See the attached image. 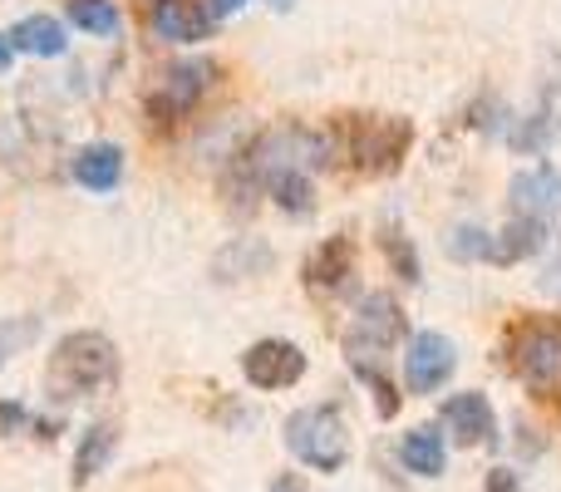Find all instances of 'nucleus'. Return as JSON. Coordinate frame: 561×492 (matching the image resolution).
I'll return each instance as SVG.
<instances>
[{
  "mask_svg": "<svg viewBox=\"0 0 561 492\" xmlns=\"http://www.w3.org/2000/svg\"><path fill=\"white\" fill-rule=\"evenodd\" d=\"M114 444H118V434H114V424H94L84 434V444H79V454H75V483L84 488L89 478L99 473V468L114 458Z\"/></svg>",
  "mask_w": 561,
  "mask_h": 492,
  "instance_id": "f3484780",
  "label": "nucleus"
},
{
  "mask_svg": "<svg viewBox=\"0 0 561 492\" xmlns=\"http://www.w3.org/2000/svg\"><path fill=\"white\" fill-rule=\"evenodd\" d=\"M242 5H247V0H207V15H213V20H227V15H237Z\"/></svg>",
  "mask_w": 561,
  "mask_h": 492,
  "instance_id": "a878e982",
  "label": "nucleus"
},
{
  "mask_svg": "<svg viewBox=\"0 0 561 492\" xmlns=\"http://www.w3.org/2000/svg\"><path fill=\"white\" fill-rule=\"evenodd\" d=\"M5 39H10V49H20V55H39V59L65 55V25H59L55 15H25Z\"/></svg>",
  "mask_w": 561,
  "mask_h": 492,
  "instance_id": "2eb2a0df",
  "label": "nucleus"
},
{
  "mask_svg": "<svg viewBox=\"0 0 561 492\" xmlns=\"http://www.w3.org/2000/svg\"><path fill=\"white\" fill-rule=\"evenodd\" d=\"M379 247H385L389 266L399 271V281H419V256H414V247H409L404 237H399V232H385V237H379Z\"/></svg>",
  "mask_w": 561,
  "mask_h": 492,
  "instance_id": "412c9836",
  "label": "nucleus"
},
{
  "mask_svg": "<svg viewBox=\"0 0 561 492\" xmlns=\"http://www.w3.org/2000/svg\"><path fill=\"white\" fill-rule=\"evenodd\" d=\"M444 434L438 428H414V434H404V444H399V464L409 468V473L419 478H438L444 473Z\"/></svg>",
  "mask_w": 561,
  "mask_h": 492,
  "instance_id": "dca6fc26",
  "label": "nucleus"
},
{
  "mask_svg": "<svg viewBox=\"0 0 561 492\" xmlns=\"http://www.w3.org/2000/svg\"><path fill=\"white\" fill-rule=\"evenodd\" d=\"M272 492H310V488L300 483V478H276V483H272Z\"/></svg>",
  "mask_w": 561,
  "mask_h": 492,
  "instance_id": "bb28decb",
  "label": "nucleus"
},
{
  "mask_svg": "<svg viewBox=\"0 0 561 492\" xmlns=\"http://www.w3.org/2000/svg\"><path fill=\"white\" fill-rule=\"evenodd\" d=\"M507 359L537 399H561V320H523L507 340Z\"/></svg>",
  "mask_w": 561,
  "mask_h": 492,
  "instance_id": "f03ea898",
  "label": "nucleus"
},
{
  "mask_svg": "<svg viewBox=\"0 0 561 492\" xmlns=\"http://www.w3.org/2000/svg\"><path fill=\"white\" fill-rule=\"evenodd\" d=\"M69 20L89 35H118V10L114 0H69Z\"/></svg>",
  "mask_w": 561,
  "mask_h": 492,
  "instance_id": "a211bd4d",
  "label": "nucleus"
},
{
  "mask_svg": "<svg viewBox=\"0 0 561 492\" xmlns=\"http://www.w3.org/2000/svg\"><path fill=\"white\" fill-rule=\"evenodd\" d=\"M399 335H404V310H399V300L385 296V290L365 296L355 310V325H350V335H345L350 365H355V359H369V355H375V365H379V350L394 345Z\"/></svg>",
  "mask_w": 561,
  "mask_h": 492,
  "instance_id": "39448f33",
  "label": "nucleus"
},
{
  "mask_svg": "<svg viewBox=\"0 0 561 492\" xmlns=\"http://www.w3.org/2000/svg\"><path fill=\"white\" fill-rule=\"evenodd\" d=\"M266 187L276 193V203L286 207V213H310V207H316L306 173H272V178H266Z\"/></svg>",
  "mask_w": 561,
  "mask_h": 492,
  "instance_id": "6ab92c4d",
  "label": "nucleus"
},
{
  "mask_svg": "<svg viewBox=\"0 0 561 492\" xmlns=\"http://www.w3.org/2000/svg\"><path fill=\"white\" fill-rule=\"evenodd\" d=\"M153 30L168 45H197V39H207V30H213V15H207V5H197V0H158Z\"/></svg>",
  "mask_w": 561,
  "mask_h": 492,
  "instance_id": "f8f14e48",
  "label": "nucleus"
},
{
  "mask_svg": "<svg viewBox=\"0 0 561 492\" xmlns=\"http://www.w3.org/2000/svg\"><path fill=\"white\" fill-rule=\"evenodd\" d=\"M414 144V124L409 118H355L350 124V158H355L365 173H389L399 168V158Z\"/></svg>",
  "mask_w": 561,
  "mask_h": 492,
  "instance_id": "20e7f679",
  "label": "nucleus"
},
{
  "mask_svg": "<svg viewBox=\"0 0 561 492\" xmlns=\"http://www.w3.org/2000/svg\"><path fill=\"white\" fill-rule=\"evenodd\" d=\"M286 448L300 458V464L320 468V473H340V468L350 464L345 419H340L330 404L296 409V414L286 419Z\"/></svg>",
  "mask_w": 561,
  "mask_h": 492,
  "instance_id": "7ed1b4c3",
  "label": "nucleus"
},
{
  "mask_svg": "<svg viewBox=\"0 0 561 492\" xmlns=\"http://www.w3.org/2000/svg\"><path fill=\"white\" fill-rule=\"evenodd\" d=\"M213 75H217V69H213V65H203V59L168 69V75L158 79V89L148 94V114H153V118H178V114H187V108H193L197 99L207 94Z\"/></svg>",
  "mask_w": 561,
  "mask_h": 492,
  "instance_id": "6e6552de",
  "label": "nucleus"
},
{
  "mask_svg": "<svg viewBox=\"0 0 561 492\" xmlns=\"http://www.w3.org/2000/svg\"><path fill=\"white\" fill-rule=\"evenodd\" d=\"M242 375L256 389H290L306 375V350L290 345V340H256L242 355Z\"/></svg>",
  "mask_w": 561,
  "mask_h": 492,
  "instance_id": "0eeeda50",
  "label": "nucleus"
},
{
  "mask_svg": "<svg viewBox=\"0 0 561 492\" xmlns=\"http://www.w3.org/2000/svg\"><path fill=\"white\" fill-rule=\"evenodd\" d=\"M483 492H517V473H513V468H493V473H488V483H483Z\"/></svg>",
  "mask_w": 561,
  "mask_h": 492,
  "instance_id": "393cba45",
  "label": "nucleus"
},
{
  "mask_svg": "<svg viewBox=\"0 0 561 492\" xmlns=\"http://www.w3.org/2000/svg\"><path fill=\"white\" fill-rule=\"evenodd\" d=\"M355 375L365 379L369 389H375V399H379V419H394V414H399V394H394V385L385 379V369H379V365H365V359H359Z\"/></svg>",
  "mask_w": 561,
  "mask_h": 492,
  "instance_id": "aec40b11",
  "label": "nucleus"
},
{
  "mask_svg": "<svg viewBox=\"0 0 561 492\" xmlns=\"http://www.w3.org/2000/svg\"><path fill=\"white\" fill-rule=\"evenodd\" d=\"M454 365H458L454 340L438 335V330H419V335L409 340V350H404L409 394H434V389H444L448 375H454Z\"/></svg>",
  "mask_w": 561,
  "mask_h": 492,
  "instance_id": "423d86ee",
  "label": "nucleus"
},
{
  "mask_svg": "<svg viewBox=\"0 0 561 492\" xmlns=\"http://www.w3.org/2000/svg\"><path fill=\"white\" fill-rule=\"evenodd\" d=\"M118 379V350L99 330H75L59 340L55 365H49V385L59 394H99Z\"/></svg>",
  "mask_w": 561,
  "mask_h": 492,
  "instance_id": "f257e3e1",
  "label": "nucleus"
},
{
  "mask_svg": "<svg viewBox=\"0 0 561 492\" xmlns=\"http://www.w3.org/2000/svg\"><path fill=\"white\" fill-rule=\"evenodd\" d=\"M75 178H79V187H89V193H114L118 178H124V148H118V144H89V148H79Z\"/></svg>",
  "mask_w": 561,
  "mask_h": 492,
  "instance_id": "ddd939ff",
  "label": "nucleus"
},
{
  "mask_svg": "<svg viewBox=\"0 0 561 492\" xmlns=\"http://www.w3.org/2000/svg\"><path fill=\"white\" fill-rule=\"evenodd\" d=\"M5 69H10V39L0 35V75H5Z\"/></svg>",
  "mask_w": 561,
  "mask_h": 492,
  "instance_id": "cd10ccee",
  "label": "nucleus"
},
{
  "mask_svg": "<svg viewBox=\"0 0 561 492\" xmlns=\"http://www.w3.org/2000/svg\"><path fill=\"white\" fill-rule=\"evenodd\" d=\"M272 5H276V10H286V5H296V0H272Z\"/></svg>",
  "mask_w": 561,
  "mask_h": 492,
  "instance_id": "c85d7f7f",
  "label": "nucleus"
},
{
  "mask_svg": "<svg viewBox=\"0 0 561 492\" xmlns=\"http://www.w3.org/2000/svg\"><path fill=\"white\" fill-rule=\"evenodd\" d=\"M25 404H15V399H0V438H10V434H20L25 428Z\"/></svg>",
  "mask_w": 561,
  "mask_h": 492,
  "instance_id": "b1692460",
  "label": "nucleus"
},
{
  "mask_svg": "<svg viewBox=\"0 0 561 492\" xmlns=\"http://www.w3.org/2000/svg\"><path fill=\"white\" fill-rule=\"evenodd\" d=\"M507 197H513V217H533V222H552L561 213V173L557 168H527V173L513 178V187H507Z\"/></svg>",
  "mask_w": 561,
  "mask_h": 492,
  "instance_id": "9d476101",
  "label": "nucleus"
},
{
  "mask_svg": "<svg viewBox=\"0 0 561 492\" xmlns=\"http://www.w3.org/2000/svg\"><path fill=\"white\" fill-rule=\"evenodd\" d=\"M552 276H561V266H557V271H552ZM557 290H561V286H557Z\"/></svg>",
  "mask_w": 561,
  "mask_h": 492,
  "instance_id": "c756f323",
  "label": "nucleus"
},
{
  "mask_svg": "<svg viewBox=\"0 0 561 492\" xmlns=\"http://www.w3.org/2000/svg\"><path fill=\"white\" fill-rule=\"evenodd\" d=\"M547 247V222H533V217H513V222L503 227V232L488 242V261H497V266H513V261L533 256V251Z\"/></svg>",
  "mask_w": 561,
  "mask_h": 492,
  "instance_id": "4468645a",
  "label": "nucleus"
},
{
  "mask_svg": "<svg viewBox=\"0 0 561 492\" xmlns=\"http://www.w3.org/2000/svg\"><path fill=\"white\" fill-rule=\"evenodd\" d=\"M35 340V320H0V365Z\"/></svg>",
  "mask_w": 561,
  "mask_h": 492,
  "instance_id": "5701e85b",
  "label": "nucleus"
},
{
  "mask_svg": "<svg viewBox=\"0 0 561 492\" xmlns=\"http://www.w3.org/2000/svg\"><path fill=\"white\" fill-rule=\"evenodd\" d=\"M306 286L320 290V296H345V290L355 286V247H350V237H335V242L310 251Z\"/></svg>",
  "mask_w": 561,
  "mask_h": 492,
  "instance_id": "9b49d317",
  "label": "nucleus"
},
{
  "mask_svg": "<svg viewBox=\"0 0 561 492\" xmlns=\"http://www.w3.org/2000/svg\"><path fill=\"white\" fill-rule=\"evenodd\" d=\"M488 242H493V237L478 232V227H458V232L448 237V256H458V261H488Z\"/></svg>",
  "mask_w": 561,
  "mask_h": 492,
  "instance_id": "4be33fe9",
  "label": "nucleus"
},
{
  "mask_svg": "<svg viewBox=\"0 0 561 492\" xmlns=\"http://www.w3.org/2000/svg\"><path fill=\"white\" fill-rule=\"evenodd\" d=\"M438 424L448 428L454 448H478V444H488V438L497 434V414H493V404H488L478 389H468V394H454V399H448L444 414H438Z\"/></svg>",
  "mask_w": 561,
  "mask_h": 492,
  "instance_id": "1a4fd4ad",
  "label": "nucleus"
}]
</instances>
